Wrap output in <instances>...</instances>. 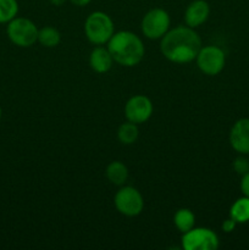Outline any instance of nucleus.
Returning <instances> with one entry per match:
<instances>
[{"label": "nucleus", "mask_w": 249, "mask_h": 250, "mask_svg": "<svg viewBox=\"0 0 249 250\" xmlns=\"http://www.w3.org/2000/svg\"><path fill=\"white\" fill-rule=\"evenodd\" d=\"M138 127L136 124L131 121H127L124 124H122L121 126L117 129V138L124 146H129V144H133L134 142L138 138Z\"/></svg>", "instance_id": "f3484780"}, {"label": "nucleus", "mask_w": 249, "mask_h": 250, "mask_svg": "<svg viewBox=\"0 0 249 250\" xmlns=\"http://www.w3.org/2000/svg\"><path fill=\"white\" fill-rule=\"evenodd\" d=\"M210 15V6L205 0H194L187 6L185 12L186 24L190 28H197L204 23Z\"/></svg>", "instance_id": "9b49d317"}, {"label": "nucleus", "mask_w": 249, "mask_h": 250, "mask_svg": "<svg viewBox=\"0 0 249 250\" xmlns=\"http://www.w3.org/2000/svg\"><path fill=\"white\" fill-rule=\"evenodd\" d=\"M105 175L112 185L124 186L128 178V170H127L126 165L122 164L121 161H112L107 165Z\"/></svg>", "instance_id": "ddd939ff"}, {"label": "nucleus", "mask_w": 249, "mask_h": 250, "mask_svg": "<svg viewBox=\"0 0 249 250\" xmlns=\"http://www.w3.org/2000/svg\"><path fill=\"white\" fill-rule=\"evenodd\" d=\"M84 33L88 41L95 45L107 43L115 33L111 17L103 11H94L84 22Z\"/></svg>", "instance_id": "7ed1b4c3"}, {"label": "nucleus", "mask_w": 249, "mask_h": 250, "mask_svg": "<svg viewBox=\"0 0 249 250\" xmlns=\"http://www.w3.org/2000/svg\"><path fill=\"white\" fill-rule=\"evenodd\" d=\"M68 1H70L71 4L76 5V6L82 7V6H85V5L89 4V2L92 1V0H68Z\"/></svg>", "instance_id": "4be33fe9"}, {"label": "nucleus", "mask_w": 249, "mask_h": 250, "mask_svg": "<svg viewBox=\"0 0 249 250\" xmlns=\"http://www.w3.org/2000/svg\"><path fill=\"white\" fill-rule=\"evenodd\" d=\"M153 114V104L145 95H134L124 105V116L133 124H144Z\"/></svg>", "instance_id": "1a4fd4ad"}, {"label": "nucleus", "mask_w": 249, "mask_h": 250, "mask_svg": "<svg viewBox=\"0 0 249 250\" xmlns=\"http://www.w3.org/2000/svg\"><path fill=\"white\" fill-rule=\"evenodd\" d=\"M0 117H1V107H0Z\"/></svg>", "instance_id": "b1692460"}, {"label": "nucleus", "mask_w": 249, "mask_h": 250, "mask_svg": "<svg viewBox=\"0 0 249 250\" xmlns=\"http://www.w3.org/2000/svg\"><path fill=\"white\" fill-rule=\"evenodd\" d=\"M236 226H237V222L234 221L233 219L229 217V219L225 220L224 224H222V231L226 232V233H229V232H232L234 229H236Z\"/></svg>", "instance_id": "412c9836"}, {"label": "nucleus", "mask_w": 249, "mask_h": 250, "mask_svg": "<svg viewBox=\"0 0 249 250\" xmlns=\"http://www.w3.org/2000/svg\"><path fill=\"white\" fill-rule=\"evenodd\" d=\"M182 247L185 250H216L219 248V237L212 229L199 227L183 233Z\"/></svg>", "instance_id": "423d86ee"}, {"label": "nucleus", "mask_w": 249, "mask_h": 250, "mask_svg": "<svg viewBox=\"0 0 249 250\" xmlns=\"http://www.w3.org/2000/svg\"><path fill=\"white\" fill-rule=\"evenodd\" d=\"M66 1H67V0H50L51 4L55 5V6H62Z\"/></svg>", "instance_id": "5701e85b"}, {"label": "nucleus", "mask_w": 249, "mask_h": 250, "mask_svg": "<svg viewBox=\"0 0 249 250\" xmlns=\"http://www.w3.org/2000/svg\"><path fill=\"white\" fill-rule=\"evenodd\" d=\"M241 190L242 193H243V195L249 198V172H247L246 175L242 176Z\"/></svg>", "instance_id": "aec40b11"}, {"label": "nucleus", "mask_w": 249, "mask_h": 250, "mask_svg": "<svg viewBox=\"0 0 249 250\" xmlns=\"http://www.w3.org/2000/svg\"><path fill=\"white\" fill-rule=\"evenodd\" d=\"M7 37L17 46L28 48L38 41V32L36 24L24 17H15L7 26Z\"/></svg>", "instance_id": "20e7f679"}, {"label": "nucleus", "mask_w": 249, "mask_h": 250, "mask_svg": "<svg viewBox=\"0 0 249 250\" xmlns=\"http://www.w3.org/2000/svg\"><path fill=\"white\" fill-rule=\"evenodd\" d=\"M114 59L111 54L107 50V48L104 46H97L93 49L89 56V65L93 71L98 73H105L111 68Z\"/></svg>", "instance_id": "f8f14e48"}, {"label": "nucleus", "mask_w": 249, "mask_h": 250, "mask_svg": "<svg viewBox=\"0 0 249 250\" xmlns=\"http://www.w3.org/2000/svg\"><path fill=\"white\" fill-rule=\"evenodd\" d=\"M38 42L45 48H55L60 44L61 34L56 28L50 26L43 27L38 32Z\"/></svg>", "instance_id": "dca6fc26"}, {"label": "nucleus", "mask_w": 249, "mask_h": 250, "mask_svg": "<svg viewBox=\"0 0 249 250\" xmlns=\"http://www.w3.org/2000/svg\"><path fill=\"white\" fill-rule=\"evenodd\" d=\"M229 217L237 224H246L249 221V198L243 195L232 204L229 209Z\"/></svg>", "instance_id": "4468645a"}, {"label": "nucleus", "mask_w": 249, "mask_h": 250, "mask_svg": "<svg viewBox=\"0 0 249 250\" xmlns=\"http://www.w3.org/2000/svg\"><path fill=\"white\" fill-rule=\"evenodd\" d=\"M19 12L17 0H0V23L10 22Z\"/></svg>", "instance_id": "a211bd4d"}, {"label": "nucleus", "mask_w": 249, "mask_h": 250, "mask_svg": "<svg viewBox=\"0 0 249 250\" xmlns=\"http://www.w3.org/2000/svg\"><path fill=\"white\" fill-rule=\"evenodd\" d=\"M197 66L203 73L208 76H216L224 70L226 63V55L221 48L216 45L202 46L198 53Z\"/></svg>", "instance_id": "6e6552de"}, {"label": "nucleus", "mask_w": 249, "mask_h": 250, "mask_svg": "<svg viewBox=\"0 0 249 250\" xmlns=\"http://www.w3.org/2000/svg\"><path fill=\"white\" fill-rule=\"evenodd\" d=\"M107 50L110 51L115 62L124 67H133L138 65L145 54L142 39L136 33L129 31L114 33L107 42Z\"/></svg>", "instance_id": "f03ea898"}, {"label": "nucleus", "mask_w": 249, "mask_h": 250, "mask_svg": "<svg viewBox=\"0 0 249 250\" xmlns=\"http://www.w3.org/2000/svg\"><path fill=\"white\" fill-rule=\"evenodd\" d=\"M173 222L178 231L186 233L194 227L195 216L189 209H180L176 211L175 216H173Z\"/></svg>", "instance_id": "2eb2a0df"}, {"label": "nucleus", "mask_w": 249, "mask_h": 250, "mask_svg": "<svg viewBox=\"0 0 249 250\" xmlns=\"http://www.w3.org/2000/svg\"><path fill=\"white\" fill-rule=\"evenodd\" d=\"M170 15L164 9L156 7L144 15L142 20V32L149 39H160L170 28Z\"/></svg>", "instance_id": "0eeeda50"}, {"label": "nucleus", "mask_w": 249, "mask_h": 250, "mask_svg": "<svg viewBox=\"0 0 249 250\" xmlns=\"http://www.w3.org/2000/svg\"><path fill=\"white\" fill-rule=\"evenodd\" d=\"M202 49L199 34L188 26H178L167 31L161 38L160 51L168 61L176 63H187L195 60Z\"/></svg>", "instance_id": "f257e3e1"}, {"label": "nucleus", "mask_w": 249, "mask_h": 250, "mask_svg": "<svg viewBox=\"0 0 249 250\" xmlns=\"http://www.w3.org/2000/svg\"><path fill=\"white\" fill-rule=\"evenodd\" d=\"M115 208L124 216H138L144 208V200L141 192L131 186H126L117 190L114 198Z\"/></svg>", "instance_id": "39448f33"}, {"label": "nucleus", "mask_w": 249, "mask_h": 250, "mask_svg": "<svg viewBox=\"0 0 249 250\" xmlns=\"http://www.w3.org/2000/svg\"><path fill=\"white\" fill-rule=\"evenodd\" d=\"M232 149L242 155H249V119H239L229 131Z\"/></svg>", "instance_id": "9d476101"}, {"label": "nucleus", "mask_w": 249, "mask_h": 250, "mask_svg": "<svg viewBox=\"0 0 249 250\" xmlns=\"http://www.w3.org/2000/svg\"><path fill=\"white\" fill-rule=\"evenodd\" d=\"M233 170L236 171V173L243 176L247 172H249V159L244 158L241 154V156L234 159L233 161Z\"/></svg>", "instance_id": "6ab92c4d"}]
</instances>
